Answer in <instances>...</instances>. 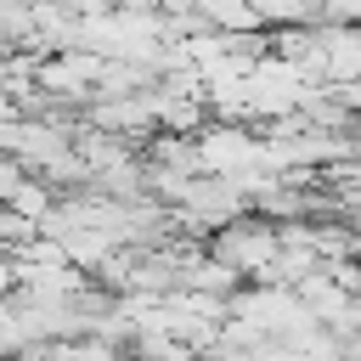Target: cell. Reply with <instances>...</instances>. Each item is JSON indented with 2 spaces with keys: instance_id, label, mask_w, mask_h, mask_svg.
<instances>
[]
</instances>
